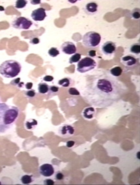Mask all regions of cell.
Wrapping results in <instances>:
<instances>
[{"label": "cell", "instance_id": "6da1fadb", "mask_svg": "<svg viewBox=\"0 0 140 185\" xmlns=\"http://www.w3.org/2000/svg\"><path fill=\"white\" fill-rule=\"evenodd\" d=\"M126 87L115 77L106 72L88 75L82 97L94 107H110L123 98Z\"/></svg>", "mask_w": 140, "mask_h": 185}, {"label": "cell", "instance_id": "7a4b0ae2", "mask_svg": "<svg viewBox=\"0 0 140 185\" xmlns=\"http://www.w3.org/2000/svg\"><path fill=\"white\" fill-rule=\"evenodd\" d=\"M19 108L4 103H0V133H4L10 128L19 116Z\"/></svg>", "mask_w": 140, "mask_h": 185}, {"label": "cell", "instance_id": "3957f363", "mask_svg": "<svg viewBox=\"0 0 140 185\" xmlns=\"http://www.w3.org/2000/svg\"><path fill=\"white\" fill-rule=\"evenodd\" d=\"M22 70V65L15 60L4 61L0 65V74L5 78H14L18 76Z\"/></svg>", "mask_w": 140, "mask_h": 185}, {"label": "cell", "instance_id": "277c9868", "mask_svg": "<svg viewBox=\"0 0 140 185\" xmlns=\"http://www.w3.org/2000/svg\"><path fill=\"white\" fill-rule=\"evenodd\" d=\"M101 36L96 31H89L84 35L82 37V43L84 46L88 48L97 47L101 43Z\"/></svg>", "mask_w": 140, "mask_h": 185}, {"label": "cell", "instance_id": "5b68a950", "mask_svg": "<svg viewBox=\"0 0 140 185\" xmlns=\"http://www.w3.org/2000/svg\"><path fill=\"white\" fill-rule=\"evenodd\" d=\"M97 63L96 61L91 57H86L78 62L77 70L79 73H86L94 70L96 67Z\"/></svg>", "mask_w": 140, "mask_h": 185}, {"label": "cell", "instance_id": "8992f818", "mask_svg": "<svg viewBox=\"0 0 140 185\" xmlns=\"http://www.w3.org/2000/svg\"><path fill=\"white\" fill-rule=\"evenodd\" d=\"M33 25V22L29 18L23 16L16 18L12 22V26L17 29L27 30L30 29Z\"/></svg>", "mask_w": 140, "mask_h": 185}, {"label": "cell", "instance_id": "52a82bcc", "mask_svg": "<svg viewBox=\"0 0 140 185\" xmlns=\"http://www.w3.org/2000/svg\"><path fill=\"white\" fill-rule=\"evenodd\" d=\"M75 133V128L71 125L66 124L60 127L58 129V134L64 138H69Z\"/></svg>", "mask_w": 140, "mask_h": 185}, {"label": "cell", "instance_id": "ba28073f", "mask_svg": "<svg viewBox=\"0 0 140 185\" xmlns=\"http://www.w3.org/2000/svg\"><path fill=\"white\" fill-rule=\"evenodd\" d=\"M117 46L114 42L111 41H107L103 44L101 47L102 52L106 55H111L116 51Z\"/></svg>", "mask_w": 140, "mask_h": 185}, {"label": "cell", "instance_id": "9c48e42d", "mask_svg": "<svg viewBox=\"0 0 140 185\" xmlns=\"http://www.w3.org/2000/svg\"><path fill=\"white\" fill-rule=\"evenodd\" d=\"M31 16L33 20H35V22H42V21L44 20V19L47 16L46 9L42 7L38 8L33 11Z\"/></svg>", "mask_w": 140, "mask_h": 185}, {"label": "cell", "instance_id": "30bf717a", "mask_svg": "<svg viewBox=\"0 0 140 185\" xmlns=\"http://www.w3.org/2000/svg\"><path fill=\"white\" fill-rule=\"evenodd\" d=\"M39 172L42 176L49 177L54 174V168L50 164H44L40 166Z\"/></svg>", "mask_w": 140, "mask_h": 185}, {"label": "cell", "instance_id": "8fae6325", "mask_svg": "<svg viewBox=\"0 0 140 185\" xmlns=\"http://www.w3.org/2000/svg\"><path fill=\"white\" fill-rule=\"evenodd\" d=\"M60 49L64 53L67 55H73L77 52V47L71 42H65L61 45Z\"/></svg>", "mask_w": 140, "mask_h": 185}, {"label": "cell", "instance_id": "7c38bea8", "mask_svg": "<svg viewBox=\"0 0 140 185\" xmlns=\"http://www.w3.org/2000/svg\"><path fill=\"white\" fill-rule=\"evenodd\" d=\"M121 63L127 67H134L137 64V59L131 55L124 56L121 58Z\"/></svg>", "mask_w": 140, "mask_h": 185}, {"label": "cell", "instance_id": "4fadbf2b", "mask_svg": "<svg viewBox=\"0 0 140 185\" xmlns=\"http://www.w3.org/2000/svg\"><path fill=\"white\" fill-rule=\"evenodd\" d=\"M96 114V109L94 106H89L84 108L82 112V116L86 120H92Z\"/></svg>", "mask_w": 140, "mask_h": 185}, {"label": "cell", "instance_id": "5bb4252c", "mask_svg": "<svg viewBox=\"0 0 140 185\" xmlns=\"http://www.w3.org/2000/svg\"><path fill=\"white\" fill-rule=\"evenodd\" d=\"M85 11L88 15H94L98 11V5L94 2L88 3L85 7Z\"/></svg>", "mask_w": 140, "mask_h": 185}, {"label": "cell", "instance_id": "9a60e30c", "mask_svg": "<svg viewBox=\"0 0 140 185\" xmlns=\"http://www.w3.org/2000/svg\"><path fill=\"white\" fill-rule=\"evenodd\" d=\"M49 87L46 83H40L38 86V91L41 94H46L49 92Z\"/></svg>", "mask_w": 140, "mask_h": 185}, {"label": "cell", "instance_id": "2e32d148", "mask_svg": "<svg viewBox=\"0 0 140 185\" xmlns=\"http://www.w3.org/2000/svg\"><path fill=\"white\" fill-rule=\"evenodd\" d=\"M72 79L70 77H64L63 79L58 81V84L60 85V86L64 88H68L72 84Z\"/></svg>", "mask_w": 140, "mask_h": 185}, {"label": "cell", "instance_id": "e0dca14e", "mask_svg": "<svg viewBox=\"0 0 140 185\" xmlns=\"http://www.w3.org/2000/svg\"><path fill=\"white\" fill-rule=\"evenodd\" d=\"M38 122L35 119H30L29 120L26 121L25 123V128L27 130H33L35 129V127L37 126Z\"/></svg>", "mask_w": 140, "mask_h": 185}, {"label": "cell", "instance_id": "ac0fdd59", "mask_svg": "<svg viewBox=\"0 0 140 185\" xmlns=\"http://www.w3.org/2000/svg\"><path fill=\"white\" fill-rule=\"evenodd\" d=\"M110 73L111 75H112L113 77H119L123 73L122 68L119 67V66H115L111 68L110 71Z\"/></svg>", "mask_w": 140, "mask_h": 185}, {"label": "cell", "instance_id": "d6986e66", "mask_svg": "<svg viewBox=\"0 0 140 185\" xmlns=\"http://www.w3.org/2000/svg\"><path fill=\"white\" fill-rule=\"evenodd\" d=\"M20 181L23 184H29L33 181V178L32 175H24L21 177Z\"/></svg>", "mask_w": 140, "mask_h": 185}, {"label": "cell", "instance_id": "ffe728a7", "mask_svg": "<svg viewBox=\"0 0 140 185\" xmlns=\"http://www.w3.org/2000/svg\"><path fill=\"white\" fill-rule=\"evenodd\" d=\"M130 52L133 54L139 55L140 53V44L139 42L132 44L130 47Z\"/></svg>", "mask_w": 140, "mask_h": 185}, {"label": "cell", "instance_id": "44dd1931", "mask_svg": "<svg viewBox=\"0 0 140 185\" xmlns=\"http://www.w3.org/2000/svg\"><path fill=\"white\" fill-rule=\"evenodd\" d=\"M80 59H81V55L80 53H75L69 59V63H70V64L78 63V62L80 61Z\"/></svg>", "mask_w": 140, "mask_h": 185}, {"label": "cell", "instance_id": "7402d4cb", "mask_svg": "<svg viewBox=\"0 0 140 185\" xmlns=\"http://www.w3.org/2000/svg\"><path fill=\"white\" fill-rule=\"evenodd\" d=\"M48 54L51 57H57L58 55L60 54V51H59V50L56 47H52L49 49Z\"/></svg>", "mask_w": 140, "mask_h": 185}, {"label": "cell", "instance_id": "603a6c76", "mask_svg": "<svg viewBox=\"0 0 140 185\" xmlns=\"http://www.w3.org/2000/svg\"><path fill=\"white\" fill-rule=\"evenodd\" d=\"M27 5V1L26 0H17L15 3L16 9H23Z\"/></svg>", "mask_w": 140, "mask_h": 185}, {"label": "cell", "instance_id": "cb8c5ba5", "mask_svg": "<svg viewBox=\"0 0 140 185\" xmlns=\"http://www.w3.org/2000/svg\"><path fill=\"white\" fill-rule=\"evenodd\" d=\"M68 93L72 96H79L80 94V92L74 87H71L68 90Z\"/></svg>", "mask_w": 140, "mask_h": 185}, {"label": "cell", "instance_id": "d4e9b609", "mask_svg": "<svg viewBox=\"0 0 140 185\" xmlns=\"http://www.w3.org/2000/svg\"><path fill=\"white\" fill-rule=\"evenodd\" d=\"M131 16L132 18L135 19V20H138L140 18V13L138 9H134L133 10L131 13Z\"/></svg>", "mask_w": 140, "mask_h": 185}, {"label": "cell", "instance_id": "484cf974", "mask_svg": "<svg viewBox=\"0 0 140 185\" xmlns=\"http://www.w3.org/2000/svg\"><path fill=\"white\" fill-rule=\"evenodd\" d=\"M25 95L27 97H29V98H34V97L36 96V92H35V90L31 89V90H29V91L26 92Z\"/></svg>", "mask_w": 140, "mask_h": 185}, {"label": "cell", "instance_id": "4316f807", "mask_svg": "<svg viewBox=\"0 0 140 185\" xmlns=\"http://www.w3.org/2000/svg\"><path fill=\"white\" fill-rule=\"evenodd\" d=\"M55 179L56 180H58V181H61V180H63L64 179V175L62 173L60 172H58L56 174H55Z\"/></svg>", "mask_w": 140, "mask_h": 185}, {"label": "cell", "instance_id": "83f0119b", "mask_svg": "<svg viewBox=\"0 0 140 185\" xmlns=\"http://www.w3.org/2000/svg\"><path fill=\"white\" fill-rule=\"evenodd\" d=\"M40 40L39 39V38H38V37H33L30 40V41H29L30 43L33 44V45L38 44L40 43Z\"/></svg>", "mask_w": 140, "mask_h": 185}, {"label": "cell", "instance_id": "f1b7e54d", "mask_svg": "<svg viewBox=\"0 0 140 185\" xmlns=\"http://www.w3.org/2000/svg\"><path fill=\"white\" fill-rule=\"evenodd\" d=\"M20 81H21V79L20 77H18V78H17V79H15L12 81L11 84L13 85H15V86L18 87L19 85H20V84L21 83Z\"/></svg>", "mask_w": 140, "mask_h": 185}, {"label": "cell", "instance_id": "f546056e", "mask_svg": "<svg viewBox=\"0 0 140 185\" xmlns=\"http://www.w3.org/2000/svg\"><path fill=\"white\" fill-rule=\"evenodd\" d=\"M43 80L46 82H52L54 80V77L51 75H46L43 78Z\"/></svg>", "mask_w": 140, "mask_h": 185}, {"label": "cell", "instance_id": "4dcf8cb0", "mask_svg": "<svg viewBox=\"0 0 140 185\" xmlns=\"http://www.w3.org/2000/svg\"><path fill=\"white\" fill-rule=\"evenodd\" d=\"M59 91V88L56 86H54V85H53V86H51L49 87V91H51L53 93H56L58 92Z\"/></svg>", "mask_w": 140, "mask_h": 185}, {"label": "cell", "instance_id": "1f68e13d", "mask_svg": "<svg viewBox=\"0 0 140 185\" xmlns=\"http://www.w3.org/2000/svg\"><path fill=\"white\" fill-rule=\"evenodd\" d=\"M44 184L46 185H53L54 184V181L53 179H47L44 181Z\"/></svg>", "mask_w": 140, "mask_h": 185}, {"label": "cell", "instance_id": "d6a6232c", "mask_svg": "<svg viewBox=\"0 0 140 185\" xmlns=\"http://www.w3.org/2000/svg\"><path fill=\"white\" fill-rule=\"evenodd\" d=\"M75 144V141L70 140V141L66 142V147H68V148H72V147L74 146Z\"/></svg>", "mask_w": 140, "mask_h": 185}, {"label": "cell", "instance_id": "836d02e7", "mask_svg": "<svg viewBox=\"0 0 140 185\" xmlns=\"http://www.w3.org/2000/svg\"><path fill=\"white\" fill-rule=\"evenodd\" d=\"M25 87L26 89L31 90V89H32V88L33 87V83L31 82H28L25 85Z\"/></svg>", "mask_w": 140, "mask_h": 185}, {"label": "cell", "instance_id": "e575fe53", "mask_svg": "<svg viewBox=\"0 0 140 185\" xmlns=\"http://www.w3.org/2000/svg\"><path fill=\"white\" fill-rule=\"evenodd\" d=\"M88 55H89L90 57H91V58L94 57H96V51L90 50L88 52Z\"/></svg>", "mask_w": 140, "mask_h": 185}, {"label": "cell", "instance_id": "d590c367", "mask_svg": "<svg viewBox=\"0 0 140 185\" xmlns=\"http://www.w3.org/2000/svg\"><path fill=\"white\" fill-rule=\"evenodd\" d=\"M31 3L33 5H37V4H40V3H41V1H35V0H34V1H31Z\"/></svg>", "mask_w": 140, "mask_h": 185}, {"label": "cell", "instance_id": "8d00e7d4", "mask_svg": "<svg viewBox=\"0 0 140 185\" xmlns=\"http://www.w3.org/2000/svg\"><path fill=\"white\" fill-rule=\"evenodd\" d=\"M4 7H1V6H0V11H4Z\"/></svg>", "mask_w": 140, "mask_h": 185}]
</instances>
